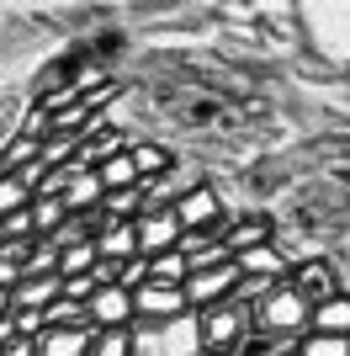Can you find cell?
<instances>
[{"label":"cell","mask_w":350,"mask_h":356,"mask_svg":"<svg viewBox=\"0 0 350 356\" xmlns=\"http://www.w3.org/2000/svg\"><path fill=\"white\" fill-rule=\"evenodd\" d=\"M197 330H202V356H239V346L249 341V303L239 298H223L212 309H197Z\"/></svg>","instance_id":"obj_1"},{"label":"cell","mask_w":350,"mask_h":356,"mask_svg":"<svg viewBox=\"0 0 350 356\" xmlns=\"http://www.w3.org/2000/svg\"><path fill=\"white\" fill-rule=\"evenodd\" d=\"M133 356H202L197 309L175 314V319H154V325H133Z\"/></svg>","instance_id":"obj_2"},{"label":"cell","mask_w":350,"mask_h":356,"mask_svg":"<svg viewBox=\"0 0 350 356\" xmlns=\"http://www.w3.org/2000/svg\"><path fill=\"white\" fill-rule=\"evenodd\" d=\"M249 319L260 335H308V298L292 282H271L249 303Z\"/></svg>","instance_id":"obj_3"},{"label":"cell","mask_w":350,"mask_h":356,"mask_svg":"<svg viewBox=\"0 0 350 356\" xmlns=\"http://www.w3.org/2000/svg\"><path fill=\"white\" fill-rule=\"evenodd\" d=\"M175 223H181V234H218L228 229V208H223V192L218 186H207V181H197V186H186V192L170 202Z\"/></svg>","instance_id":"obj_4"},{"label":"cell","mask_w":350,"mask_h":356,"mask_svg":"<svg viewBox=\"0 0 350 356\" xmlns=\"http://www.w3.org/2000/svg\"><path fill=\"white\" fill-rule=\"evenodd\" d=\"M287 282L297 287V293L308 298V309H313V303H329L335 293H345V271H340L335 255L324 250V255H303V261H292Z\"/></svg>","instance_id":"obj_5"},{"label":"cell","mask_w":350,"mask_h":356,"mask_svg":"<svg viewBox=\"0 0 350 356\" xmlns=\"http://www.w3.org/2000/svg\"><path fill=\"white\" fill-rule=\"evenodd\" d=\"M186 287L175 282H138L133 287V325H154V319H175L186 314Z\"/></svg>","instance_id":"obj_6"},{"label":"cell","mask_w":350,"mask_h":356,"mask_svg":"<svg viewBox=\"0 0 350 356\" xmlns=\"http://www.w3.org/2000/svg\"><path fill=\"white\" fill-rule=\"evenodd\" d=\"M233 287H239V266H233V261H218V266H202V271L186 277V303L191 309H212V303L233 298Z\"/></svg>","instance_id":"obj_7"},{"label":"cell","mask_w":350,"mask_h":356,"mask_svg":"<svg viewBox=\"0 0 350 356\" xmlns=\"http://www.w3.org/2000/svg\"><path fill=\"white\" fill-rule=\"evenodd\" d=\"M85 319L96 330H117V325H133V293L122 282H106V287H96L90 293V303H85Z\"/></svg>","instance_id":"obj_8"},{"label":"cell","mask_w":350,"mask_h":356,"mask_svg":"<svg viewBox=\"0 0 350 356\" xmlns=\"http://www.w3.org/2000/svg\"><path fill=\"white\" fill-rule=\"evenodd\" d=\"M233 266H239V277H249V282H287L292 261L276 250V239H265V245L239 250V255H233Z\"/></svg>","instance_id":"obj_9"},{"label":"cell","mask_w":350,"mask_h":356,"mask_svg":"<svg viewBox=\"0 0 350 356\" xmlns=\"http://www.w3.org/2000/svg\"><path fill=\"white\" fill-rule=\"evenodd\" d=\"M133 229H138V255H165L181 245V223H175L170 208H154V213H138L133 218Z\"/></svg>","instance_id":"obj_10"},{"label":"cell","mask_w":350,"mask_h":356,"mask_svg":"<svg viewBox=\"0 0 350 356\" xmlns=\"http://www.w3.org/2000/svg\"><path fill=\"white\" fill-rule=\"evenodd\" d=\"M90 335H96V325H48L32 346H38V356H85Z\"/></svg>","instance_id":"obj_11"},{"label":"cell","mask_w":350,"mask_h":356,"mask_svg":"<svg viewBox=\"0 0 350 356\" xmlns=\"http://www.w3.org/2000/svg\"><path fill=\"white\" fill-rule=\"evenodd\" d=\"M96 255H101V261H133V255H138V229H133V218H106L101 229H96Z\"/></svg>","instance_id":"obj_12"},{"label":"cell","mask_w":350,"mask_h":356,"mask_svg":"<svg viewBox=\"0 0 350 356\" xmlns=\"http://www.w3.org/2000/svg\"><path fill=\"white\" fill-rule=\"evenodd\" d=\"M58 287H64L58 271H48V277H22V282L11 287V309L16 314H43L48 303L58 298Z\"/></svg>","instance_id":"obj_13"},{"label":"cell","mask_w":350,"mask_h":356,"mask_svg":"<svg viewBox=\"0 0 350 356\" xmlns=\"http://www.w3.org/2000/svg\"><path fill=\"white\" fill-rule=\"evenodd\" d=\"M64 208L69 213H96L101 208V197H106V186H101V176L96 170H80V165H69V181H64Z\"/></svg>","instance_id":"obj_14"},{"label":"cell","mask_w":350,"mask_h":356,"mask_svg":"<svg viewBox=\"0 0 350 356\" xmlns=\"http://www.w3.org/2000/svg\"><path fill=\"white\" fill-rule=\"evenodd\" d=\"M265 239H276V218H228V229H223L228 255L249 250V245H265Z\"/></svg>","instance_id":"obj_15"},{"label":"cell","mask_w":350,"mask_h":356,"mask_svg":"<svg viewBox=\"0 0 350 356\" xmlns=\"http://www.w3.org/2000/svg\"><path fill=\"white\" fill-rule=\"evenodd\" d=\"M308 330H319V335H350V293H335L329 303H313L308 309Z\"/></svg>","instance_id":"obj_16"},{"label":"cell","mask_w":350,"mask_h":356,"mask_svg":"<svg viewBox=\"0 0 350 356\" xmlns=\"http://www.w3.org/2000/svg\"><path fill=\"white\" fill-rule=\"evenodd\" d=\"M64 218H69V208H64V197H58V192H38V197H32V229H38V239H48Z\"/></svg>","instance_id":"obj_17"},{"label":"cell","mask_w":350,"mask_h":356,"mask_svg":"<svg viewBox=\"0 0 350 356\" xmlns=\"http://www.w3.org/2000/svg\"><path fill=\"white\" fill-rule=\"evenodd\" d=\"M96 176H101V186H106V192H122V186H138V165H133V154H128V149H117L112 160H101V165H96Z\"/></svg>","instance_id":"obj_18"},{"label":"cell","mask_w":350,"mask_h":356,"mask_svg":"<svg viewBox=\"0 0 350 356\" xmlns=\"http://www.w3.org/2000/svg\"><path fill=\"white\" fill-rule=\"evenodd\" d=\"M128 154H133V165H138V181H149V176H165V170L175 165L165 144H128Z\"/></svg>","instance_id":"obj_19"},{"label":"cell","mask_w":350,"mask_h":356,"mask_svg":"<svg viewBox=\"0 0 350 356\" xmlns=\"http://www.w3.org/2000/svg\"><path fill=\"white\" fill-rule=\"evenodd\" d=\"M191 266H186V255L181 250H165V255H149V282H175V287H186Z\"/></svg>","instance_id":"obj_20"},{"label":"cell","mask_w":350,"mask_h":356,"mask_svg":"<svg viewBox=\"0 0 350 356\" xmlns=\"http://www.w3.org/2000/svg\"><path fill=\"white\" fill-rule=\"evenodd\" d=\"M85 356H133V325L96 330V335H90V351H85Z\"/></svg>","instance_id":"obj_21"},{"label":"cell","mask_w":350,"mask_h":356,"mask_svg":"<svg viewBox=\"0 0 350 356\" xmlns=\"http://www.w3.org/2000/svg\"><path fill=\"white\" fill-rule=\"evenodd\" d=\"M101 213H106V218H138V213H144V192H138V186L106 192L101 197Z\"/></svg>","instance_id":"obj_22"},{"label":"cell","mask_w":350,"mask_h":356,"mask_svg":"<svg viewBox=\"0 0 350 356\" xmlns=\"http://www.w3.org/2000/svg\"><path fill=\"white\" fill-rule=\"evenodd\" d=\"M96 261H101V255H96V239L69 245V250H58V277H80V271H90Z\"/></svg>","instance_id":"obj_23"},{"label":"cell","mask_w":350,"mask_h":356,"mask_svg":"<svg viewBox=\"0 0 350 356\" xmlns=\"http://www.w3.org/2000/svg\"><path fill=\"white\" fill-rule=\"evenodd\" d=\"M297 356H350V341L345 335H319V330H308L303 341H297Z\"/></svg>","instance_id":"obj_24"},{"label":"cell","mask_w":350,"mask_h":356,"mask_svg":"<svg viewBox=\"0 0 350 356\" xmlns=\"http://www.w3.org/2000/svg\"><path fill=\"white\" fill-rule=\"evenodd\" d=\"M27 202H32V186L22 176H11V170H0V218L16 213V208H27Z\"/></svg>","instance_id":"obj_25"},{"label":"cell","mask_w":350,"mask_h":356,"mask_svg":"<svg viewBox=\"0 0 350 356\" xmlns=\"http://www.w3.org/2000/svg\"><path fill=\"white\" fill-rule=\"evenodd\" d=\"M48 325H90V319H85V303H74V298L58 293L53 303L43 309V330H48Z\"/></svg>","instance_id":"obj_26"},{"label":"cell","mask_w":350,"mask_h":356,"mask_svg":"<svg viewBox=\"0 0 350 356\" xmlns=\"http://www.w3.org/2000/svg\"><path fill=\"white\" fill-rule=\"evenodd\" d=\"M22 96H11V102H0V154L11 149V138H16V128H22Z\"/></svg>","instance_id":"obj_27"},{"label":"cell","mask_w":350,"mask_h":356,"mask_svg":"<svg viewBox=\"0 0 350 356\" xmlns=\"http://www.w3.org/2000/svg\"><path fill=\"white\" fill-rule=\"evenodd\" d=\"M0 234L6 239H38V229H32V202L16 208V213H6V218H0Z\"/></svg>","instance_id":"obj_28"},{"label":"cell","mask_w":350,"mask_h":356,"mask_svg":"<svg viewBox=\"0 0 350 356\" xmlns=\"http://www.w3.org/2000/svg\"><path fill=\"white\" fill-rule=\"evenodd\" d=\"M96 271H80V277H64V287H58V293L64 298H74V303H90V293H96Z\"/></svg>","instance_id":"obj_29"},{"label":"cell","mask_w":350,"mask_h":356,"mask_svg":"<svg viewBox=\"0 0 350 356\" xmlns=\"http://www.w3.org/2000/svg\"><path fill=\"white\" fill-rule=\"evenodd\" d=\"M0 356H38V346H32L27 335H16V341H6V346H0Z\"/></svg>","instance_id":"obj_30"},{"label":"cell","mask_w":350,"mask_h":356,"mask_svg":"<svg viewBox=\"0 0 350 356\" xmlns=\"http://www.w3.org/2000/svg\"><path fill=\"white\" fill-rule=\"evenodd\" d=\"M6 341H16V314H6V319H0V346Z\"/></svg>","instance_id":"obj_31"},{"label":"cell","mask_w":350,"mask_h":356,"mask_svg":"<svg viewBox=\"0 0 350 356\" xmlns=\"http://www.w3.org/2000/svg\"><path fill=\"white\" fill-rule=\"evenodd\" d=\"M6 314H16V309H11V293L0 287V319H6Z\"/></svg>","instance_id":"obj_32"},{"label":"cell","mask_w":350,"mask_h":356,"mask_svg":"<svg viewBox=\"0 0 350 356\" xmlns=\"http://www.w3.org/2000/svg\"><path fill=\"white\" fill-rule=\"evenodd\" d=\"M345 341H350V335H345Z\"/></svg>","instance_id":"obj_33"}]
</instances>
